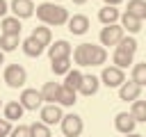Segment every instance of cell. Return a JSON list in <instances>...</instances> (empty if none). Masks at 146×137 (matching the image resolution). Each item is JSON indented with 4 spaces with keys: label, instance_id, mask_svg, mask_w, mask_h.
Returning <instances> with one entry per match:
<instances>
[{
    "label": "cell",
    "instance_id": "1",
    "mask_svg": "<svg viewBox=\"0 0 146 137\" xmlns=\"http://www.w3.org/2000/svg\"><path fill=\"white\" fill-rule=\"evenodd\" d=\"M73 59L78 66H100L107 59V50L103 46H94V43H80L73 50Z\"/></svg>",
    "mask_w": 146,
    "mask_h": 137
},
{
    "label": "cell",
    "instance_id": "2",
    "mask_svg": "<svg viewBox=\"0 0 146 137\" xmlns=\"http://www.w3.org/2000/svg\"><path fill=\"white\" fill-rule=\"evenodd\" d=\"M34 11H36V18H39L43 25H64V23H68V11H66L62 5L43 2V5H39Z\"/></svg>",
    "mask_w": 146,
    "mask_h": 137
},
{
    "label": "cell",
    "instance_id": "3",
    "mask_svg": "<svg viewBox=\"0 0 146 137\" xmlns=\"http://www.w3.org/2000/svg\"><path fill=\"white\" fill-rule=\"evenodd\" d=\"M59 126H62V135L64 137H80L82 135V128H84V123H82V116H78V114H64L62 116V121H59Z\"/></svg>",
    "mask_w": 146,
    "mask_h": 137
},
{
    "label": "cell",
    "instance_id": "4",
    "mask_svg": "<svg viewBox=\"0 0 146 137\" xmlns=\"http://www.w3.org/2000/svg\"><path fill=\"white\" fill-rule=\"evenodd\" d=\"M25 80H27V73H25V68H23L21 64H9V66H5V82H7L11 89L23 87Z\"/></svg>",
    "mask_w": 146,
    "mask_h": 137
},
{
    "label": "cell",
    "instance_id": "5",
    "mask_svg": "<svg viewBox=\"0 0 146 137\" xmlns=\"http://www.w3.org/2000/svg\"><path fill=\"white\" fill-rule=\"evenodd\" d=\"M100 82L105 84V87H121L123 82H125V73H123V68H119V66H105L103 68V73H100Z\"/></svg>",
    "mask_w": 146,
    "mask_h": 137
},
{
    "label": "cell",
    "instance_id": "6",
    "mask_svg": "<svg viewBox=\"0 0 146 137\" xmlns=\"http://www.w3.org/2000/svg\"><path fill=\"white\" fill-rule=\"evenodd\" d=\"M123 37H125V30H123L119 23L105 25V27L100 30V43H103V46H116Z\"/></svg>",
    "mask_w": 146,
    "mask_h": 137
},
{
    "label": "cell",
    "instance_id": "7",
    "mask_svg": "<svg viewBox=\"0 0 146 137\" xmlns=\"http://www.w3.org/2000/svg\"><path fill=\"white\" fill-rule=\"evenodd\" d=\"M39 114H41V123H46V126H55V123H59L62 116H64V112H62V107H59L57 103L41 105Z\"/></svg>",
    "mask_w": 146,
    "mask_h": 137
},
{
    "label": "cell",
    "instance_id": "8",
    "mask_svg": "<svg viewBox=\"0 0 146 137\" xmlns=\"http://www.w3.org/2000/svg\"><path fill=\"white\" fill-rule=\"evenodd\" d=\"M18 103L23 105V110H34L36 112V110H41L43 98H41V91H36V89H23Z\"/></svg>",
    "mask_w": 146,
    "mask_h": 137
},
{
    "label": "cell",
    "instance_id": "9",
    "mask_svg": "<svg viewBox=\"0 0 146 137\" xmlns=\"http://www.w3.org/2000/svg\"><path fill=\"white\" fill-rule=\"evenodd\" d=\"M9 9L14 11V16L21 21V18H30L32 14H34V2L32 0H11V5H9Z\"/></svg>",
    "mask_w": 146,
    "mask_h": 137
},
{
    "label": "cell",
    "instance_id": "10",
    "mask_svg": "<svg viewBox=\"0 0 146 137\" xmlns=\"http://www.w3.org/2000/svg\"><path fill=\"white\" fill-rule=\"evenodd\" d=\"M135 126H137V121L132 119L130 112H119V114L114 116V128H116L119 132H123V135L135 132Z\"/></svg>",
    "mask_w": 146,
    "mask_h": 137
},
{
    "label": "cell",
    "instance_id": "11",
    "mask_svg": "<svg viewBox=\"0 0 146 137\" xmlns=\"http://www.w3.org/2000/svg\"><path fill=\"white\" fill-rule=\"evenodd\" d=\"M68 32L71 34H84L87 30H89V18L84 16V14H73V16H68Z\"/></svg>",
    "mask_w": 146,
    "mask_h": 137
},
{
    "label": "cell",
    "instance_id": "12",
    "mask_svg": "<svg viewBox=\"0 0 146 137\" xmlns=\"http://www.w3.org/2000/svg\"><path fill=\"white\" fill-rule=\"evenodd\" d=\"M71 43L68 41H64V39H59V41H55V46H48V55H50V62L52 59H64V57H71Z\"/></svg>",
    "mask_w": 146,
    "mask_h": 137
},
{
    "label": "cell",
    "instance_id": "13",
    "mask_svg": "<svg viewBox=\"0 0 146 137\" xmlns=\"http://www.w3.org/2000/svg\"><path fill=\"white\" fill-rule=\"evenodd\" d=\"M98 87H100V78H96V75H82V82H80L78 91L82 96H94L98 91Z\"/></svg>",
    "mask_w": 146,
    "mask_h": 137
},
{
    "label": "cell",
    "instance_id": "14",
    "mask_svg": "<svg viewBox=\"0 0 146 137\" xmlns=\"http://www.w3.org/2000/svg\"><path fill=\"white\" fill-rule=\"evenodd\" d=\"M0 32L2 34H11V37H21V21L16 16H5L0 21Z\"/></svg>",
    "mask_w": 146,
    "mask_h": 137
},
{
    "label": "cell",
    "instance_id": "15",
    "mask_svg": "<svg viewBox=\"0 0 146 137\" xmlns=\"http://www.w3.org/2000/svg\"><path fill=\"white\" fill-rule=\"evenodd\" d=\"M139 94H141V87L135 84L132 80H130V82H123V84L119 87V98H121V100H137Z\"/></svg>",
    "mask_w": 146,
    "mask_h": 137
},
{
    "label": "cell",
    "instance_id": "16",
    "mask_svg": "<svg viewBox=\"0 0 146 137\" xmlns=\"http://www.w3.org/2000/svg\"><path fill=\"white\" fill-rule=\"evenodd\" d=\"M121 18V11L116 9V7H110V5H105L100 11H98V21L103 23V25H112V23H116Z\"/></svg>",
    "mask_w": 146,
    "mask_h": 137
},
{
    "label": "cell",
    "instance_id": "17",
    "mask_svg": "<svg viewBox=\"0 0 146 137\" xmlns=\"http://www.w3.org/2000/svg\"><path fill=\"white\" fill-rule=\"evenodd\" d=\"M21 48H23V53H25L27 57H39V55H41V53L46 50V48H43V46H41L39 41H34L32 37L23 39V41H21Z\"/></svg>",
    "mask_w": 146,
    "mask_h": 137
},
{
    "label": "cell",
    "instance_id": "18",
    "mask_svg": "<svg viewBox=\"0 0 146 137\" xmlns=\"http://www.w3.org/2000/svg\"><path fill=\"white\" fill-rule=\"evenodd\" d=\"M59 91H62V84H59V82H55V80H52V82H46L43 89H41V98L48 100V103H57Z\"/></svg>",
    "mask_w": 146,
    "mask_h": 137
},
{
    "label": "cell",
    "instance_id": "19",
    "mask_svg": "<svg viewBox=\"0 0 146 137\" xmlns=\"http://www.w3.org/2000/svg\"><path fill=\"white\" fill-rule=\"evenodd\" d=\"M34 41H39L43 48H48L50 46V41H52V34H50V27H46V25H39V27H34L32 30V34H30Z\"/></svg>",
    "mask_w": 146,
    "mask_h": 137
},
{
    "label": "cell",
    "instance_id": "20",
    "mask_svg": "<svg viewBox=\"0 0 146 137\" xmlns=\"http://www.w3.org/2000/svg\"><path fill=\"white\" fill-rule=\"evenodd\" d=\"M121 27L128 30L130 34H137V32L141 30V21L135 18V16H130L128 11H123V14H121Z\"/></svg>",
    "mask_w": 146,
    "mask_h": 137
},
{
    "label": "cell",
    "instance_id": "21",
    "mask_svg": "<svg viewBox=\"0 0 146 137\" xmlns=\"http://www.w3.org/2000/svg\"><path fill=\"white\" fill-rule=\"evenodd\" d=\"M23 105L18 103V100H9L7 105H5V119L7 121H18L21 116H23Z\"/></svg>",
    "mask_w": 146,
    "mask_h": 137
},
{
    "label": "cell",
    "instance_id": "22",
    "mask_svg": "<svg viewBox=\"0 0 146 137\" xmlns=\"http://www.w3.org/2000/svg\"><path fill=\"white\" fill-rule=\"evenodd\" d=\"M125 11L135 18H139V21H144L146 18V0H130Z\"/></svg>",
    "mask_w": 146,
    "mask_h": 137
},
{
    "label": "cell",
    "instance_id": "23",
    "mask_svg": "<svg viewBox=\"0 0 146 137\" xmlns=\"http://www.w3.org/2000/svg\"><path fill=\"white\" fill-rule=\"evenodd\" d=\"M80 82H82V73H80L78 68H71V71L66 73V80H64L62 87H66V89H71V91H78Z\"/></svg>",
    "mask_w": 146,
    "mask_h": 137
},
{
    "label": "cell",
    "instance_id": "24",
    "mask_svg": "<svg viewBox=\"0 0 146 137\" xmlns=\"http://www.w3.org/2000/svg\"><path fill=\"white\" fill-rule=\"evenodd\" d=\"M75 100H78V91H71V89L62 87V91H59V96H57V105H59V107H71Z\"/></svg>",
    "mask_w": 146,
    "mask_h": 137
},
{
    "label": "cell",
    "instance_id": "25",
    "mask_svg": "<svg viewBox=\"0 0 146 137\" xmlns=\"http://www.w3.org/2000/svg\"><path fill=\"white\" fill-rule=\"evenodd\" d=\"M130 114H132V119L139 123H146V100H132V107H130Z\"/></svg>",
    "mask_w": 146,
    "mask_h": 137
},
{
    "label": "cell",
    "instance_id": "26",
    "mask_svg": "<svg viewBox=\"0 0 146 137\" xmlns=\"http://www.w3.org/2000/svg\"><path fill=\"white\" fill-rule=\"evenodd\" d=\"M21 43V37H11V34H0V50L2 53H9V50H16Z\"/></svg>",
    "mask_w": 146,
    "mask_h": 137
},
{
    "label": "cell",
    "instance_id": "27",
    "mask_svg": "<svg viewBox=\"0 0 146 137\" xmlns=\"http://www.w3.org/2000/svg\"><path fill=\"white\" fill-rule=\"evenodd\" d=\"M116 50H121V53H128V55H135V50H137V39H135L132 34L123 37V39L116 43Z\"/></svg>",
    "mask_w": 146,
    "mask_h": 137
},
{
    "label": "cell",
    "instance_id": "28",
    "mask_svg": "<svg viewBox=\"0 0 146 137\" xmlns=\"http://www.w3.org/2000/svg\"><path fill=\"white\" fill-rule=\"evenodd\" d=\"M132 82L139 87H146V62H139L132 66Z\"/></svg>",
    "mask_w": 146,
    "mask_h": 137
},
{
    "label": "cell",
    "instance_id": "29",
    "mask_svg": "<svg viewBox=\"0 0 146 137\" xmlns=\"http://www.w3.org/2000/svg\"><path fill=\"white\" fill-rule=\"evenodd\" d=\"M52 73L55 75H66L71 71V57H64V59H52Z\"/></svg>",
    "mask_w": 146,
    "mask_h": 137
},
{
    "label": "cell",
    "instance_id": "30",
    "mask_svg": "<svg viewBox=\"0 0 146 137\" xmlns=\"http://www.w3.org/2000/svg\"><path fill=\"white\" fill-rule=\"evenodd\" d=\"M112 62H114V66H119V68H128V66L132 64V55H128V53H121V50H114V55H112Z\"/></svg>",
    "mask_w": 146,
    "mask_h": 137
},
{
    "label": "cell",
    "instance_id": "31",
    "mask_svg": "<svg viewBox=\"0 0 146 137\" xmlns=\"http://www.w3.org/2000/svg\"><path fill=\"white\" fill-rule=\"evenodd\" d=\"M30 135H32V137H52V135H50V128H48L46 123H41V121H34V123L30 126Z\"/></svg>",
    "mask_w": 146,
    "mask_h": 137
},
{
    "label": "cell",
    "instance_id": "32",
    "mask_svg": "<svg viewBox=\"0 0 146 137\" xmlns=\"http://www.w3.org/2000/svg\"><path fill=\"white\" fill-rule=\"evenodd\" d=\"M11 137H32L30 135V126H18V128H11V132H9Z\"/></svg>",
    "mask_w": 146,
    "mask_h": 137
},
{
    "label": "cell",
    "instance_id": "33",
    "mask_svg": "<svg viewBox=\"0 0 146 137\" xmlns=\"http://www.w3.org/2000/svg\"><path fill=\"white\" fill-rule=\"evenodd\" d=\"M11 132V121H7V119H0V135L2 137H7Z\"/></svg>",
    "mask_w": 146,
    "mask_h": 137
},
{
    "label": "cell",
    "instance_id": "34",
    "mask_svg": "<svg viewBox=\"0 0 146 137\" xmlns=\"http://www.w3.org/2000/svg\"><path fill=\"white\" fill-rule=\"evenodd\" d=\"M7 11H9L7 0H0V18H5V16H7Z\"/></svg>",
    "mask_w": 146,
    "mask_h": 137
},
{
    "label": "cell",
    "instance_id": "35",
    "mask_svg": "<svg viewBox=\"0 0 146 137\" xmlns=\"http://www.w3.org/2000/svg\"><path fill=\"white\" fill-rule=\"evenodd\" d=\"M123 0H105V5H110V7H116V5H121Z\"/></svg>",
    "mask_w": 146,
    "mask_h": 137
},
{
    "label": "cell",
    "instance_id": "36",
    "mask_svg": "<svg viewBox=\"0 0 146 137\" xmlns=\"http://www.w3.org/2000/svg\"><path fill=\"white\" fill-rule=\"evenodd\" d=\"M125 137H144V135H139V132H128Z\"/></svg>",
    "mask_w": 146,
    "mask_h": 137
},
{
    "label": "cell",
    "instance_id": "37",
    "mask_svg": "<svg viewBox=\"0 0 146 137\" xmlns=\"http://www.w3.org/2000/svg\"><path fill=\"white\" fill-rule=\"evenodd\" d=\"M0 64H5V53L0 50Z\"/></svg>",
    "mask_w": 146,
    "mask_h": 137
},
{
    "label": "cell",
    "instance_id": "38",
    "mask_svg": "<svg viewBox=\"0 0 146 137\" xmlns=\"http://www.w3.org/2000/svg\"><path fill=\"white\" fill-rule=\"evenodd\" d=\"M73 2H75V5H84L87 0H73Z\"/></svg>",
    "mask_w": 146,
    "mask_h": 137
},
{
    "label": "cell",
    "instance_id": "39",
    "mask_svg": "<svg viewBox=\"0 0 146 137\" xmlns=\"http://www.w3.org/2000/svg\"><path fill=\"white\" fill-rule=\"evenodd\" d=\"M0 137H2V135H0Z\"/></svg>",
    "mask_w": 146,
    "mask_h": 137
},
{
    "label": "cell",
    "instance_id": "40",
    "mask_svg": "<svg viewBox=\"0 0 146 137\" xmlns=\"http://www.w3.org/2000/svg\"><path fill=\"white\" fill-rule=\"evenodd\" d=\"M52 2H55V0H52Z\"/></svg>",
    "mask_w": 146,
    "mask_h": 137
},
{
    "label": "cell",
    "instance_id": "41",
    "mask_svg": "<svg viewBox=\"0 0 146 137\" xmlns=\"http://www.w3.org/2000/svg\"><path fill=\"white\" fill-rule=\"evenodd\" d=\"M0 103H2V100H0Z\"/></svg>",
    "mask_w": 146,
    "mask_h": 137
}]
</instances>
